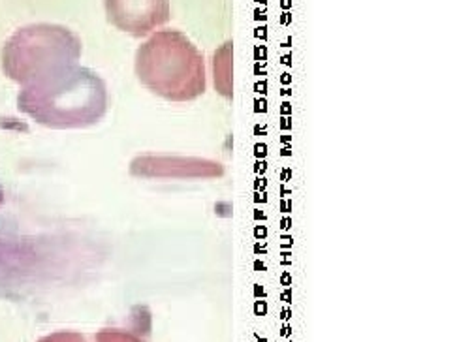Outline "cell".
Listing matches in <instances>:
<instances>
[{
    "instance_id": "cell-1",
    "label": "cell",
    "mask_w": 457,
    "mask_h": 342,
    "mask_svg": "<svg viewBox=\"0 0 457 342\" xmlns=\"http://www.w3.org/2000/svg\"><path fill=\"white\" fill-rule=\"evenodd\" d=\"M17 105L49 129H87L108 112V88L95 71L76 64L25 85Z\"/></svg>"
},
{
    "instance_id": "cell-2",
    "label": "cell",
    "mask_w": 457,
    "mask_h": 342,
    "mask_svg": "<svg viewBox=\"0 0 457 342\" xmlns=\"http://www.w3.org/2000/svg\"><path fill=\"white\" fill-rule=\"evenodd\" d=\"M136 76L151 93L170 102H190L205 93V61L179 30L149 36L136 55Z\"/></svg>"
},
{
    "instance_id": "cell-3",
    "label": "cell",
    "mask_w": 457,
    "mask_h": 342,
    "mask_svg": "<svg viewBox=\"0 0 457 342\" xmlns=\"http://www.w3.org/2000/svg\"><path fill=\"white\" fill-rule=\"evenodd\" d=\"M81 42L61 25H29L10 36L3 49L4 74L21 87L79 63Z\"/></svg>"
},
{
    "instance_id": "cell-4",
    "label": "cell",
    "mask_w": 457,
    "mask_h": 342,
    "mask_svg": "<svg viewBox=\"0 0 457 342\" xmlns=\"http://www.w3.org/2000/svg\"><path fill=\"white\" fill-rule=\"evenodd\" d=\"M104 6L110 23L136 38L170 20V0H104Z\"/></svg>"
},
{
    "instance_id": "cell-5",
    "label": "cell",
    "mask_w": 457,
    "mask_h": 342,
    "mask_svg": "<svg viewBox=\"0 0 457 342\" xmlns=\"http://www.w3.org/2000/svg\"><path fill=\"white\" fill-rule=\"evenodd\" d=\"M130 173L147 179H217L224 175V168L204 158L144 154L132 162Z\"/></svg>"
},
{
    "instance_id": "cell-6",
    "label": "cell",
    "mask_w": 457,
    "mask_h": 342,
    "mask_svg": "<svg viewBox=\"0 0 457 342\" xmlns=\"http://www.w3.org/2000/svg\"><path fill=\"white\" fill-rule=\"evenodd\" d=\"M232 42H226L219 47L215 61H213V79L215 88L226 96L232 98L234 95V53H232Z\"/></svg>"
},
{
    "instance_id": "cell-7",
    "label": "cell",
    "mask_w": 457,
    "mask_h": 342,
    "mask_svg": "<svg viewBox=\"0 0 457 342\" xmlns=\"http://www.w3.org/2000/svg\"><path fill=\"white\" fill-rule=\"evenodd\" d=\"M96 342H147V340L132 329L105 328L96 333Z\"/></svg>"
}]
</instances>
